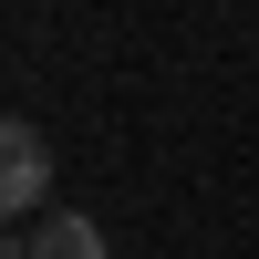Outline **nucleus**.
Masks as SVG:
<instances>
[{"label":"nucleus","instance_id":"nucleus-1","mask_svg":"<svg viewBox=\"0 0 259 259\" xmlns=\"http://www.w3.org/2000/svg\"><path fill=\"white\" fill-rule=\"evenodd\" d=\"M41 187H52V145H41V124H31V114H0V228L31 218Z\"/></svg>","mask_w":259,"mask_h":259},{"label":"nucleus","instance_id":"nucleus-3","mask_svg":"<svg viewBox=\"0 0 259 259\" xmlns=\"http://www.w3.org/2000/svg\"><path fill=\"white\" fill-rule=\"evenodd\" d=\"M0 259H31V249H21V239H0Z\"/></svg>","mask_w":259,"mask_h":259},{"label":"nucleus","instance_id":"nucleus-2","mask_svg":"<svg viewBox=\"0 0 259 259\" xmlns=\"http://www.w3.org/2000/svg\"><path fill=\"white\" fill-rule=\"evenodd\" d=\"M31 259H104V218H83V207H41Z\"/></svg>","mask_w":259,"mask_h":259}]
</instances>
